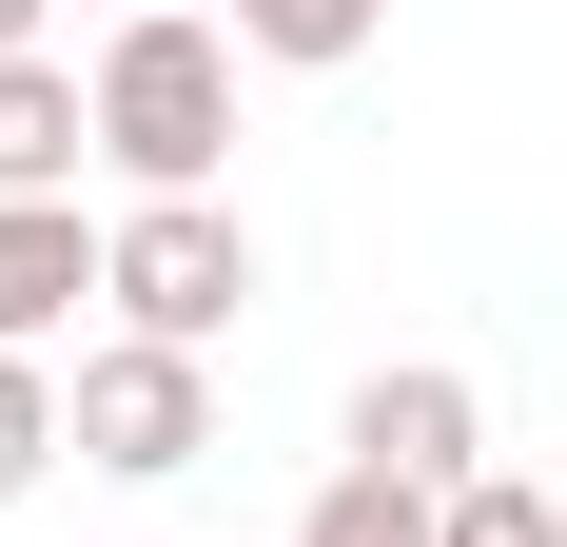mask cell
I'll use <instances>...</instances> for the list:
<instances>
[{
    "label": "cell",
    "mask_w": 567,
    "mask_h": 547,
    "mask_svg": "<svg viewBox=\"0 0 567 547\" xmlns=\"http://www.w3.org/2000/svg\"><path fill=\"white\" fill-rule=\"evenodd\" d=\"M451 547H567V489H528V469H470V489H451Z\"/></svg>",
    "instance_id": "cell-10"
},
{
    "label": "cell",
    "mask_w": 567,
    "mask_h": 547,
    "mask_svg": "<svg viewBox=\"0 0 567 547\" xmlns=\"http://www.w3.org/2000/svg\"><path fill=\"white\" fill-rule=\"evenodd\" d=\"M40 20H59V0H0V59H59V40H40Z\"/></svg>",
    "instance_id": "cell-11"
},
{
    "label": "cell",
    "mask_w": 567,
    "mask_h": 547,
    "mask_svg": "<svg viewBox=\"0 0 567 547\" xmlns=\"http://www.w3.org/2000/svg\"><path fill=\"white\" fill-rule=\"evenodd\" d=\"M59 450H79V411H59V352H0V508L40 489Z\"/></svg>",
    "instance_id": "cell-9"
},
{
    "label": "cell",
    "mask_w": 567,
    "mask_h": 547,
    "mask_svg": "<svg viewBox=\"0 0 567 547\" xmlns=\"http://www.w3.org/2000/svg\"><path fill=\"white\" fill-rule=\"evenodd\" d=\"M293 547H451V508H431V489H392V469H333V489L293 508Z\"/></svg>",
    "instance_id": "cell-8"
},
{
    "label": "cell",
    "mask_w": 567,
    "mask_h": 547,
    "mask_svg": "<svg viewBox=\"0 0 567 547\" xmlns=\"http://www.w3.org/2000/svg\"><path fill=\"white\" fill-rule=\"evenodd\" d=\"M99 20H176V0H99Z\"/></svg>",
    "instance_id": "cell-12"
},
{
    "label": "cell",
    "mask_w": 567,
    "mask_h": 547,
    "mask_svg": "<svg viewBox=\"0 0 567 547\" xmlns=\"http://www.w3.org/2000/svg\"><path fill=\"white\" fill-rule=\"evenodd\" d=\"M99 176L117 196H216L235 176V20H99Z\"/></svg>",
    "instance_id": "cell-1"
},
{
    "label": "cell",
    "mask_w": 567,
    "mask_h": 547,
    "mask_svg": "<svg viewBox=\"0 0 567 547\" xmlns=\"http://www.w3.org/2000/svg\"><path fill=\"white\" fill-rule=\"evenodd\" d=\"M59 411H79V469H117V489H176V469H216V352L99 332V352L59 372Z\"/></svg>",
    "instance_id": "cell-3"
},
{
    "label": "cell",
    "mask_w": 567,
    "mask_h": 547,
    "mask_svg": "<svg viewBox=\"0 0 567 547\" xmlns=\"http://www.w3.org/2000/svg\"><path fill=\"white\" fill-rule=\"evenodd\" d=\"M392 40V0H235V59L255 79H333V59Z\"/></svg>",
    "instance_id": "cell-7"
},
{
    "label": "cell",
    "mask_w": 567,
    "mask_h": 547,
    "mask_svg": "<svg viewBox=\"0 0 567 547\" xmlns=\"http://www.w3.org/2000/svg\"><path fill=\"white\" fill-rule=\"evenodd\" d=\"M352 469H392V489H431V508H451L470 489V469H489V391H470L451 372V352H392V372H352Z\"/></svg>",
    "instance_id": "cell-4"
},
{
    "label": "cell",
    "mask_w": 567,
    "mask_h": 547,
    "mask_svg": "<svg viewBox=\"0 0 567 547\" xmlns=\"http://www.w3.org/2000/svg\"><path fill=\"white\" fill-rule=\"evenodd\" d=\"M117 216H79V196H0V352H59L79 332V293H99Z\"/></svg>",
    "instance_id": "cell-5"
},
{
    "label": "cell",
    "mask_w": 567,
    "mask_h": 547,
    "mask_svg": "<svg viewBox=\"0 0 567 547\" xmlns=\"http://www.w3.org/2000/svg\"><path fill=\"white\" fill-rule=\"evenodd\" d=\"M99 157V59H0V196H79Z\"/></svg>",
    "instance_id": "cell-6"
},
{
    "label": "cell",
    "mask_w": 567,
    "mask_h": 547,
    "mask_svg": "<svg viewBox=\"0 0 567 547\" xmlns=\"http://www.w3.org/2000/svg\"><path fill=\"white\" fill-rule=\"evenodd\" d=\"M99 313H117V332H157V352H216V332L255 313V216H235V196H117Z\"/></svg>",
    "instance_id": "cell-2"
},
{
    "label": "cell",
    "mask_w": 567,
    "mask_h": 547,
    "mask_svg": "<svg viewBox=\"0 0 567 547\" xmlns=\"http://www.w3.org/2000/svg\"><path fill=\"white\" fill-rule=\"evenodd\" d=\"M137 547H157V528H137Z\"/></svg>",
    "instance_id": "cell-13"
}]
</instances>
